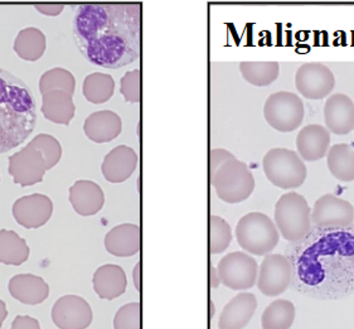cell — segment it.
<instances>
[{
    "label": "cell",
    "instance_id": "obj_1",
    "mask_svg": "<svg viewBox=\"0 0 354 329\" xmlns=\"http://www.w3.org/2000/svg\"><path fill=\"white\" fill-rule=\"evenodd\" d=\"M286 258L298 290L330 301L354 293V223L314 226L303 240L292 243Z\"/></svg>",
    "mask_w": 354,
    "mask_h": 329
},
{
    "label": "cell",
    "instance_id": "obj_2",
    "mask_svg": "<svg viewBox=\"0 0 354 329\" xmlns=\"http://www.w3.org/2000/svg\"><path fill=\"white\" fill-rule=\"evenodd\" d=\"M73 37L93 65L111 70L129 65L139 57L140 6H81L73 21Z\"/></svg>",
    "mask_w": 354,
    "mask_h": 329
},
{
    "label": "cell",
    "instance_id": "obj_3",
    "mask_svg": "<svg viewBox=\"0 0 354 329\" xmlns=\"http://www.w3.org/2000/svg\"><path fill=\"white\" fill-rule=\"evenodd\" d=\"M36 124L33 93L21 79L0 68V154L24 143Z\"/></svg>",
    "mask_w": 354,
    "mask_h": 329
},
{
    "label": "cell",
    "instance_id": "obj_4",
    "mask_svg": "<svg viewBox=\"0 0 354 329\" xmlns=\"http://www.w3.org/2000/svg\"><path fill=\"white\" fill-rule=\"evenodd\" d=\"M312 211L304 196L297 192L285 194L275 205L274 218L281 236L290 243L303 240L312 229Z\"/></svg>",
    "mask_w": 354,
    "mask_h": 329
},
{
    "label": "cell",
    "instance_id": "obj_5",
    "mask_svg": "<svg viewBox=\"0 0 354 329\" xmlns=\"http://www.w3.org/2000/svg\"><path fill=\"white\" fill-rule=\"evenodd\" d=\"M236 238L241 249L257 256H266L279 243V229L269 216L250 212L236 226Z\"/></svg>",
    "mask_w": 354,
    "mask_h": 329
},
{
    "label": "cell",
    "instance_id": "obj_6",
    "mask_svg": "<svg viewBox=\"0 0 354 329\" xmlns=\"http://www.w3.org/2000/svg\"><path fill=\"white\" fill-rule=\"evenodd\" d=\"M211 183L218 198L226 203H241L255 189V178L248 164L239 159H230L211 174Z\"/></svg>",
    "mask_w": 354,
    "mask_h": 329
},
{
    "label": "cell",
    "instance_id": "obj_7",
    "mask_svg": "<svg viewBox=\"0 0 354 329\" xmlns=\"http://www.w3.org/2000/svg\"><path fill=\"white\" fill-rule=\"evenodd\" d=\"M266 178L281 189H294L301 186L308 176L304 160L298 153L286 148H274L262 160Z\"/></svg>",
    "mask_w": 354,
    "mask_h": 329
},
{
    "label": "cell",
    "instance_id": "obj_8",
    "mask_svg": "<svg viewBox=\"0 0 354 329\" xmlns=\"http://www.w3.org/2000/svg\"><path fill=\"white\" fill-rule=\"evenodd\" d=\"M303 100L297 93L279 91L270 95L263 105L265 120L272 129L290 133L298 129L304 120Z\"/></svg>",
    "mask_w": 354,
    "mask_h": 329
},
{
    "label": "cell",
    "instance_id": "obj_9",
    "mask_svg": "<svg viewBox=\"0 0 354 329\" xmlns=\"http://www.w3.org/2000/svg\"><path fill=\"white\" fill-rule=\"evenodd\" d=\"M217 272L221 283L228 289L234 292L248 290L257 281L259 265L246 252L234 251L221 258Z\"/></svg>",
    "mask_w": 354,
    "mask_h": 329
},
{
    "label": "cell",
    "instance_id": "obj_10",
    "mask_svg": "<svg viewBox=\"0 0 354 329\" xmlns=\"http://www.w3.org/2000/svg\"><path fill=\"white\" fill-rule=\"evenodd\" d=\"M295 86L308 100H323L335 86L333 72L320 62H308L300 66L295 73Z\"/></svg>",
    "mask_w": 354,
    "mask_h": 329
},
{
    "label": "cell",
    "instance_id": "obj_11",
    "mask_svg": "<svg viewBox=\"0 0 354 329\" xmlns=\"http://www.w3.org/2000/svg\"><path fill=\"white\" fill-rule=\"evenodd\" d=\"M292 280V269L289 258L280 254H269L262 260L257 286L266 297H279L286 292Z\"/></svg>",
    "mask_w": 354,
    "mask_h": 329
},
{
    "label": "cell",
    "instance_id": "obj_12",
    "mask_svg": "<svg viewBox=\"0 0 354 329\" xmlns=\"http://www.w3.org/2000/svg\"><path fill=\"white\" fill-rule=\"evenodd\" d=\"M48 169L42 153L29 144L9 158L8 172L13 177L15 185L21 187L35 186L37 183H41Z\"/></svg>",
    "mask_w": 354,
    "mask_h": 329
},
{
    "label": "cell",
    "instance_id": "obj_13",
    "mask_svg": "<svg viewBox=\"0 0 354 329\" xmlns=\"http://www.w3.org/2000/svg\"><path fill=\"white\" fill-rule=\"evenodd\" d=\"M310 218L317 227H347L353 223L354 208L335 194H324L315 200Z\"/></svg>",
    "mask_w": 354,
    "mask_h": 329
},
{
    "label": "cell",
    "instance_id": "obj_14",
    "mask_svg": "<svg viewBox=\"0 0 354 329\" xmlns=\"http://www.w3.org/2000/svg\"><path fill=\"white\" fill-rule=\"evenodd\" d=\"M90 304L78 295H64L52 308V321L59 329H86L93 323Z\"/></svg>",
    "mask_w": 354,
    "mask_h": 329
},
{
    "label": "cell",
    "instance_id": "obj_15",
    "mask_svg": "<svg viewBox=\"0 0 354 329\" xmlns=\"http://www.w3.org/2000/svg\"><path fill=\"white\" fill-rule=\"evenodd\" d=\"M53 214V202L44 194L24 196L13 205L15 221L26 229H39L50 221Z\"/></svg>",
    "mask_w": 354,
    "mask_h": 329
},
{
    "label": "cell",
    "instance_id": "obj_16",
    "mask_svg": "<svg viewBox=\"0 0 354 329\" xmlns=\"http://www.w3.org/2000/svg\"><path fill=\"white\" fill-rule=\"evenodd\" d=\"M326 129L337 135H347L354 130V102L344 93L329 96L324 105Z\"/></svg>",
    "mask_w": 354,
    "mask_h": 329
},
{
    "label": "cell",
    "instance_id": "obj_17",
    "mask_svg": "<svg viewBox=\"0 0 354 329\" xmlns=\"http://www.w3.org/2000/svg\"><path fill=\"white\" fill-rule=\"evenodd\" d=\"M136 151L128 145H119L107 153L101 165V171L107 182L122 183L128 180L138 167Z\"/></svg>",
    "mask_w": 354,
    "mask_h": 329
},
{
    "label": "cell",
    "instance_id": "obj_18",
    "mask_svg": "<svg viewBox=\"0 0 354 329\" xmlns=\"http://www.w3.org/2000/svg\"><path fill=\"white\" fill-rule=\"evenodd\" d=\"M330 145V134L319 124H309L299 131L297 149L305 162H317L326 157Z\"/></svg>",
    "mask_w": 354,
    "mask_h": 329
},
{
    "label": "cell",
    "instance_id": "obj_19",
    "mask_svg": "<svg viewBox=\"0 0 354 329\" xmlns=\"http://www.w3.org/2000/svg\"><path fill=\"white\" fill-rule=\"evenodd\" d=\"M257 308V299L252 293H240L222 309L218 321L220 329H243L251 322Z\"/></svg>",
    "mask_w": 354,
    "mask_h": 329
},
{
    "label": "cell",
    "instance_id": "obj_20",
    "mask_svg": "<svg viewBox=\"0 0 354 329\" xmlns=\"http://www.w3.org/2000/svg\"><path fill=\"white\" fill-rule=\"evenodd\" d=\"M142 234L140 227L134 223H122L115 226L105 236L107 252L118 258H130L140 251Z\"/></svg>",
    "mask_w": 354,
    "mask_h": 329
},
{
    "label": "cell",
    "instance_id": "obj_21",
    "mask_svg": "<svg viewBox=\"0 0 354 329\" xmlns=\"http://www.w3.org/2000/svg\"><path fill=\"white\" fill-rule=\"evenodd\" d=\"M10 295L27 306H37L46 301L50 295V285L33 274H18L9 281Z\"/></svg>",
    "mask_w": 354,
    "mask_h": 329
},
{
    "label": "cell",
    "instance_id": "obj_22",
    "mask_svg": "<svg viewBox=\"0 0 354 329\" xmlns=\"http://www.w3.org/2000/svg\"><path fill=\"white\" fill-rule=\"evenodd\" d=\"M70 202L80 216L99 214L105 203V194L101 187L93 180H77L70 188Z\"/></svg>",
    "mask_w": 354,
    "mask_h": 329
},
{
    "label": "cell",
    "instance_id": "obj_23",
    "mask_svg": "<svg viewBox=\"0 0 354 329\" xmlns=\"http://www.w3.org/2000/svg\"><path fill=\"white\" fill-rule=\"evenodd\" d=\"M121 118L110 110L96 111L90 115L84 124L86 136L95 143H109L120 135Z\"/></svg>",
    "mask_w": 354,
    "mask_h": 329
},
{
    "label": "cell",
    "instance_id": "obj_24",
    "mask_svg": "<svg viewBox=\"0 0 354 329\" xmlns=\"http://www.w3.org/2000/svg\"><path fill=\"white\" fill-rule=\"evenodd\" d=\"M93 290L101 299L113 301L125 293L128 288L127 274L119 265H102L93 274Z\"/></svg>",
    "mask_w": 354,
    "mask_h": 329
},
{
    "label": "cell",
    "instance_id": "obj_25",
    "mask_svg": "<svg viewBox=\"0 0 354 329\" xmlns=\"http://www.w3.org/2000/svg\"><path fill=\"white\" fill-rule=\"evenodd\" d=\"M75 113L76 106L70 93L57 90L43 95L42 114L47 120L55 124L68 125Z\"/></svg>",
    "mask_w": 354,
    "mask_h": 329
},
{
    "label": "cell",
    "instance_id": "obj_26",
    "mask_svg": "<svg viewBox=\"0 0 354 329\" xmlns=\"http://www.w3.org/2000/svg\"><path fill=\"white\" fill-rule=\"evenodd\" d=\"M326 165L334 178L340 182L354 180V151L348 144H334L326 156Z\"/></svg>",
    "mask_w": 354,
    "mask_h": 329
},
{
    "label": "cell",
    "instance_id": "obj_27",
    "mask_svg": "<svg viewBox=\"0 0 354 329\" xmlns=\"http://www.w3.org/2000/svg\"><path fill=\"white\" fill-rule=\"evenodd\" d=\"M47 48V39L41 29H21L15 41V53L24 61L35 62L42 57Z\"/></svg>",
    "mask_w": 354,
    "mask_h": 329
},
{
    "label": "cell",
    "instance_id": "obj_28",
    "mask_svg": "<svg viewBox=\"0 0 354 329\" xmlns=\"http://www.w3.org/2000/svg\"><path fill=\"white\" fill-rule=\"evenodd\" d=\"M29 258L26 240L12 229L0 231V263L6 265L24 264Z\"/></svg>",
    "mask_w": 354,
    "mask_h": 329
},
{
    "label": "cell",
    "instance_id": "obj_29",
    "mask_svg": "<svg viewBox=\"0 0 354 329\" xmlns=\"http://www.w3.org/2000/svg\"><path fill=\"white\" fill-rule=\"evenodd\" d=\"M294 319V304L285 299H277L263 310L261 317L262 329H290Z\"/></svg>",
    "mask_w": 354,
    "mask_h": 329
},
{
    "label": "cell",
    "instance_id": "obj_30",
    "mask_svg": "<svg viewBox=\"0 0 354 329\" xmlns=\"http://www.w3.org/2000/svg\"><path fill=\"white\" fill-rule=\"evenodd\" d=\"M240 72L243 79L250 85L269 86L279 77L280 65L277 62H241Z\"/></svg>",
    "mask_w": 354,
    "mask_h": 329
},
{
    "label": "cell",
    "instance_id": "obj_31",
    "mask_svg": "<svg viewBox=\"0 0 354 329\" xmlns=\"http://www.w3.org/2000/svg\"><path fill=\"white\" fill-rule=\"evenodd\" d=\"M84 96L93 104H104L113 97L115 81L107 73L93 72L84 81Z\"/></svg>",
    "mask_w": 354,
    "mask_h": 329
},
{
    "label": "cell",
    "instance_id": "obj_32",
    "mask_svg": "<svg viewBox=\"0 0 354 329\" xmlns=\"http://www.w3.org/2000/svg\"><path fill=\"white\" fill-rule=\"evenodd\" d=\"M75 88H76V79L73 77V75L61 67H56L50 71L44 72L39 81V91L42 93V96L57 90L64 91L73 96Z\"/></svg>",
    "mask_w": 354,
    "mask_h": 329
},
{
    "label": "cell",
    "instance_id": "obj_33",
    "mask_svg": "<svg viewBox=\"0 0 354 329\" xmlns=\"http://www.w3.org/2000/svg\"><path fill=\"white\" fill-rule=\"evenodd\" d=\"M211 254L217 255L228 249L232 241L231 226L220 216H211Z\"/></svg>",
    "mask_w": 354,
    "mask_h": 329
},
{
    "label": "cell",
    "instance_id": "obj_34",
    "mask_svg": "<svg viewBox=\"0 0 354 329\" xmlns=\"http://www.w3.org/2000/svg\"><path fill=\"white\" fill-rule=\"evenodd\" d=\"M29 145L42 153L48 171L58 164V162L61 160L62 147L55 136L50 134H38L36 138H33Z\"/></svg>",
    "mask_w": 354,
    "mask_h": 329
},
{
    "label": "cell",
    "instance_id": "obj_35",
    "mask_svg": "<svg viewBox=\"0 0 354 329\" xmlns=\"http://www.w3.org/2000/svg\"><path fill=\"white\" fill-rule=\"evenodd\" d=\"M113 329H142V307L139 303H129L116 312Z\"/></svg>",
    "mask_w": 354,
    "mask_h": 329
},
{
    "label": "cell",
    "instance_id": "obj_36",
    "mask_svg": "<svg viewBox=\"0 0 354 329\" xmlns=\"http://www.w3.org/2000/svg\"><path fill=\"white\" fill-rule=\"evenodd\" d=\"M140 70L129 71L122 76L120 82V93L125 101L130 104L140 102Z\"/></svg>",
    "mask_w": 354,
    "mask_h": 329
},
{
    "label": "cell",
    "instance_id": "obj_37",
    "mask_svg": "<svg viewBox=\"0 0 354 329\" xmlns=\"http://www.w3.org/2000/svg\"><path fill=\"white\" fill-rule=\"evenodd\" d=\"M234 158V154L226 149H222V148L212 149L211 151V174L216 172L223 163H226L227 160Z\"/></svg>",
    "mask_w": 354,
    "mask_h": 329
},
{
    "label": "cell",
    "instance_id": "obj_38",
    "mask_svg": "<svg viewBox=\"0 0 354 329\" xmlns=\"http://www.w3.org/2000/svg\"><path fill=\"white\" fill-rule=\"evenodd\" d=\"M10 329H41V324L29 315H18L15 318Z\"/></svg>",
    "mask_w": 354,
    "mask_h": 329
},
{
    "label": "cell",
    "instance_id": "obj_39",
    "mask_svg": "<svg viewBox=\"0 0 354 329\" xmlns=\"http://www.w3.org/2000/svg\"><path fill=\"white\" fill-rule=\"evenodd\" d=\"M37 10L43 15H50V17H57L62 13L64 10V4H36Z\"/></svg>",
    "mask_w": 354,
    "mask_h": 329
},
{
    "label": "cell",
    "instance_id": "obj_40",
    "mask_svg": "<svg viewBox=\"0 0 354 329\" xmlns=\"http://www.w3.org/2000/svg\"><path fill=\"white\" fill-rule=\"evenodd\" d=\"M133 278H134L135 289L138 292L142 290V264L138 263L135 265L134 272H133Z\"/></svg>",
    "mask_w": 354,
    "mask_h": 329
},
{
    "label": "cell",
    "instance_id": "obj_41",
    "mask_svg": "<svg viewBox=\"0 0 354 329\" xmlns=\"http://www.w3.org/2000/svg\"><path fill=\"white\" fill-rule=\"evenodd\" d=\"M220 284L221 280L217 269L214 266H211V286H212L213 289H216V288H218Z\"/></svg>",
    "mask_w": 354,
    "mask_h": 329
},
{
    "label": "cell",
    "instance_id": "obj_42",
    "mask_svg": "<svg viewBox=\"0 0 354 329\" xmlns=\"http://www.w3.org/2000/svg\"><path fill=\"white\" fill-rule=\"evenodd\" d=\"M7 306H6V303H4V301L0 299V328H1V326H3V323H4V321L7 319Z\"/></svg>",
    "mask_w": 354,
    "mask_h": 329
},
{
    "label": "cell",
    "instance_id": "obj_43",
    "mask_svg": "<svg viewBox=\"0 0 354 329\" xmlns=\"http://www.w3.org/2000/svg\"><path fill=\"white\" fill-rule=\"evenodd\" d=\"M209 307H211V319H212L213 317H214V313H216V307H214L213 301H209Z\"/></svg>",
    "mask_w": 354,
    "mask_h": 329
}]
</instances>
